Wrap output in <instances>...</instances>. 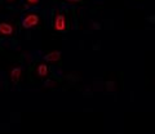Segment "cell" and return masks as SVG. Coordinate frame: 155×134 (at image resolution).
I'll return each instance as SVG.
<instances>
[{
  "label": "cell",
  "instance_id": "cell-1",
  "mask_svg": "<svg viewBox=\"0 0 155 134\" xmlns=\"http://www.w3.org/2000/svg\"><path fill=\"white\" fill-rule=\"evenodd\" d=\"M66 27H67L66 17L64 14H57L56 20H54V30L58 32H64V31H66Z\"/></svg>",
  "mask_w": 155,
  "mask_h": 134
},
{
  "label": "cell",
  "instance_id": "cell-2",
  "mask_svg": "<svg viewBox=\"0 0 155 134\" xmlns=\"http://www.w3.org/2000/svg\"><path fill=\"white\" fill-rule=\"evenodd\" d=\"M39 23V17L36 14H28V16L25 17V20H23L22 25L25 28H31L34 26H36Z\"/></svg>",
  "mask_w": 155,
  "mask_h": 134
},
{
  "label": "cell",
  "instance_id": "cell-3",
  "mask_svg": "<svg viewBox=\"0 0 155 134\" xmlns=\"http://www.w3.org/2000/svg\"><path fill=\"white\" fill-rule=\"evenodd\" d=\"M61 59V53L58 50L49 52L48 54H45V61L47 62H58Z\"/></svg>",
  "mask_w": 155,
  "mask_h": 134
},
{
  "label": "cell",
  "instance_id": "cell-4",
  "mask_svg": "<svg viewBox=\"0 0 155 134\" xmlns=\"http://www.w3.org/2000/svg\"><path fill=\"white\" fill-rule=\"evenodd\" d=\"M0 34H3V35H12L13 34V26L9 25V23H7V22L0 23Z\"/></svg>",
  "mask_w": 155,
  "mask_h": 134
},
{
  "label": "cell",
  "instance_id": "cell-5",
  "mask_svg": "<svg viewBox=\"0 0 155 134\" xmlns=\"http://www.w3.org/2000/svg\"><path fill=\"white\" fill-rule=\"evenodd\" d=\"M21 75H22L21 69H19V67H16V69H13L12 72H11V80L13 83H18V81L21 80Z\"/></svg>",
  "mask_w": 155,
  "mask_h": 134
},
{
  "label": "cell",
  "instance_id": "cell-6",
  "mask_svg": "<svg viewBox=\"0 0 155 134\" xmlns=\"http://www.w3.org/2000/svg\"><path fill=\"white\" fill-rule=\"evenodd\" d=\"M47 74H48V67H47V65H44V63L39 65L38 66V75L41 76V78H44V76H47Z\"/></svg>",
  "mask_w": 155,
  "mask_h": 134
},
{
  "label": "cell",
  "instance_id": "cell-7",
  "mask_svg": "<svg viewBox=\"0 0 155 134\" xmlns=\"http://www.w3.org/2000/svg\"><path fill=\"white\" fill-rule=\"evenodd\" d=\"M27 3H28V4H31V5H35V4L39 3V0H27Z\"/></svg>",
  "mask_w": 155,
  "mask_h": 134
},
{
  "label": "cell",
  "instance_id": "cell-8",
  "mask_svg": "<svg viewBox=\"0 0 155 134\" xmlns=\"http://www.w3.org/2000/svg\"><path fill=\"white\" fill-rule=\"evenodd\" d=\"M69 2H80V0H69Z\"/></svg>",
  "mask_w": 155,
  "mask_h": 134
},
{
  "label": "cell",
  "instance_id": "cell-9",
  "mask_svg": "<svg viewBox=\"0 0 155 134\" xmlns=\"http://www.w3.org/2000/svg\"><path fill=\"white\" fill-rule=\"evenodd\" d=\"M9 2H13V0H9Z\"/></svg>",
  "mask_w": 155,
  "mask_h": 134
}]
</instances>
